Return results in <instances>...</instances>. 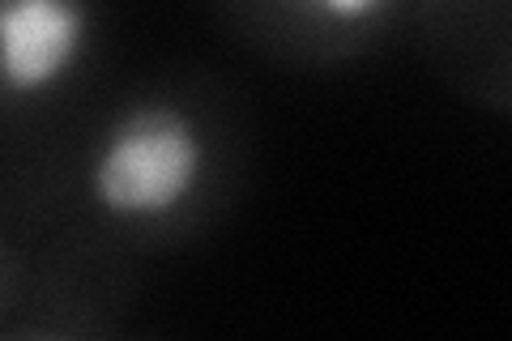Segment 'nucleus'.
Returning a JSON list of instances; mask_svg holds the SVG:
<instances>
[{"instance_id": "f03ea898", "label": "nucleus", "mask_w": 512, "mask_h": 341, "mask_svg": "<svg viewBox=\"0 0 512 341\" xmlns=\"http://www.w3.org/2000/svg\"><path fill=\"white\" fill-rule=\"evenodd\" d=\"M111 0H0V158L60 133L107 86Z\"/></svg>"}, {"instance_id": "7ed1b4c3", "label": "nucleus", "mask_w": 512, "mask_h": 341, "mask_svg": "<svg viewBox=\"0 0 512 341\" xmlns=\"http://www.w3.org/2000/svg\"><path fill=\"white\" fill-rule=\"evenodd\" d=\"M22 243V286L0 341H107L133 329L141 261L73 231H39Z\"/></svg>"}, {"instance_id": "20e7f679", "label": "nucleus", "mask_w": 512, "mask_h": 341, "mask_svg": "<svg viewBox=\"0 0 512 341\" xmlns=\"http://www.w3.org/2000/svg\"><path fill=\"white\" fill-rule=\"evenodd\" d=\"M210 9L252 56L329 73L406 43L414 0H210Z\"/></svg>"}, {"instance_id": "423d86ee", "label": "nucleus", "mask_w": 512, "mask_h": 341, "mask_svg": "<svg viewBox=\"0 0 512 341\" xmlns=\"http://www.w3.org/2000/svg\"><path fill=\"white\" fill-rule=\"evenodd\" d=\"M22 261H26V243L13 226L0 218V333L13 316V303H18V286H22Z\"/></svg>"}, {"instance_id": "f257e3e1", "label": "nucleus", "mask_w": 512, "mask_h": 341, "mask_svg": "<svg viewBox=\"0 0 512 341\" xmlns=\"http://www.w3.org/2000/svg\"><path fill=\"white\" fill-rule=\"evenodd\" d=\"M244 94L205 69L107 86L47 141L0 158V218L73 231L146 265L214 235L248 180Z\"/></svg>"}, {"instance_id": "39448f33", "label": "nucleus", "mask_w": 512, "mask_h": 341, "mask_svg": "<svg viewBox=\"0 0 512 341\" xmlns=\"http://www.w3.org/2000/svg\"><path fill=\"white\" fill-rule=\"evenodd\" d=\"M406 43L461 103L508 120L512 0H414Z\"/></svg>"}]
</instances>
